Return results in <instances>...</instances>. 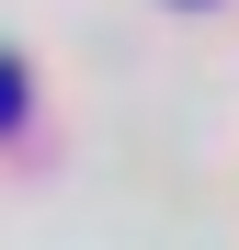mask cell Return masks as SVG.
Wrapping results in <instances>:
<instances>
[{
	"mask_svg": "<svg viewBox=\"0 0 239 250\" xmlns=\"http://www.w3.org/2000/svg\"><path fill=\"white\" fill-rule=\"evenodd\" d=\"M0 103H23V80H0Z\"/></svg>",
	"mask_w": 239,
	"mask_h": 250,
	"instance_id": "1",
	"label": "cell"
}]
</instances>
